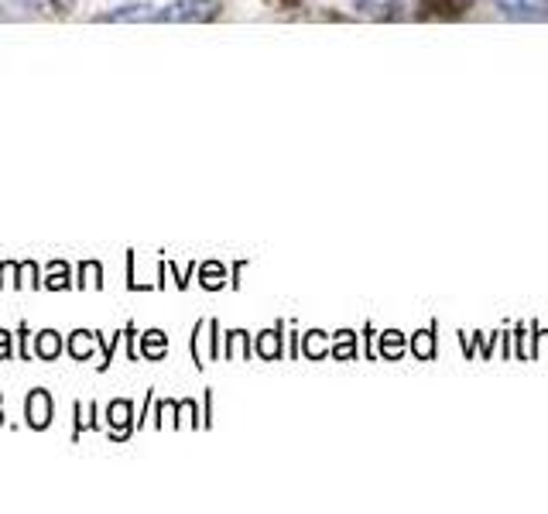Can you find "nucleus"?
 Listing matches in <instances>:
<instances>
[{"instance_id": "obj_1", "label": "nucleus", "mask_w": 548, "mask_h": 514, "mask_svg": "<svg viewBox=\"0 0 548 514\" xmlns=\"http://www.w3.org/2000/svg\"><path fill=\"white\" fill-rule=\"evenodd\" d=\"M220 0H175V4L155 11V21H175V24H203L220 18Z\"/></svg>"}, {"instance_id": "obj_2", "label": "nucleus", "mask_w": 548, "mask_h": 514, "mask_svg": "<svg viewBox=\"0 0 548 514\" xmlns=\"http://www.w3.org/2000/svg\"><path fill=\"white\" fill-rule=\"evenodd\" d=\"M494 7L511 21H545L548 0H494Z\"/></svg>"}, {"instance_id": "obj_3", "label": "nucleus", "mask_w": 548, "mask_h": 514, "mask_svg": "<svg viewBox=\"0 0 548 514\" xmlns=\"http://www.w3.org/2000/svg\"><path fill=\"white\" fill-rule=\"evenodd\" d=\"M24 419H28L31 429H45L48 422H52V398H48V391L35 388L24 401Z\"/></svg>"}, {"instance_id": "obj_4", "label": "nucleus", "mask_w": 548, "mask_h": 514, "mask_svg": "<svg viewBox=\"0 0 548 514\" xmlns=\"http://www.w3.org/2000/svg\"><path fill=\"white\" fill-rule=\"evenodd\" d=\"M477 0H422V14L429 18H456V14H466Z\"/></svg>"}, {"instance_id": "obj_5", "label": "nucleus", "mask_w": 548, "mask_h": 514, "mask_svg": "<svg viewBox=\"0 0 548 514\" xmlns=\"http://www.w3.org/2000/svg\"><path fill=\"white\" fill-rule=\"evenodd\" d=\"M110 415V429H114L117 439L127 436V425H131V401H114V405L107 408Z\"/></svg>"}, {"instance_id": "obj_6", "label": "nucleus", "mask_w": 548, "mask_h": 514, "mask_svg": "<svg viewBox=\"0 0 548 514\" xmlns=\"http://www.w3.org/2000/svg\"><path fill=\"white\" fill-rule=\"evenodd\" d=\"M35 353H38L42 360H55V357L62 353V336L55 333V329H45V333H38Z\"/></svg>"}, {"instance_id": "obj_7", "label": "nucleus", "mask_w": 548, "mask_h": 514, "mask_svg": "<svg viewBox=\"0 0 548 514\" xmlns=\"http://www.w3.org/2000/svg\"><path fill=\"white\" fill-rule=\"evenodd\" d=\"M96 333H86V329H76V333L69 336V353L76 360H86L93 353V347H96V340H93Z\"/></svg>"}, {"instance_id": "obj_8", "label": "nucleus", "mask_w": 548, "mask_h": 514, "mask_svg": "<svg viewBox=\"0 0 548 514\" xmlns=\"http://www.w3.org/2000/svg\"><path fill=\"white\" fill-rule=\"evenodd\" d=\"M103 21H155V11H148L144 4H134V7H120V11L103 14Z\"/></svg>"}, {"instance_id": "obj_9", "label": "nucleus", "mask_w": 548, "mask_h": 514, "mask_svg": "<svg viewBox=\"0 0 548 514\" xmlns=\"http://www.w3.org/2000/svg\"><path fill=\"white\" fill-rule=\"evenodd\" d=\"M165 333H158V329H148V333L141 336V350H144V357H151V360H158V357H165Z\"/></svg>"}, {"instance_id": "obj_10", "label": "nucleus", "mask_w": 548, "mask_h": 514, "mask_svg": "<svg viewBox=\"0 0 548 514\" xmlns=\"http://www.w3.org/2000/svg\"><path fill=\"white\" fill-rule=\"evenodd\" d=\"M79 285H83V288H100L103 285V281H100V264L86 261L83 268H79Z\"/></svg>"}, {"instance_id": "obj_11", "label": "nucleus", "mask_w": 548, "mask_h": 514, "mask_svg": "<svg viewBox=\"0 0 548 514\" xmlns=\"http://www.w3.org/2000/svg\"><path fill=\"white\" fill-rule=\"evenodd\" d=\"M45 288H69V268L59 261H52V271L45 278Z\"/></svg>"}, {"instance_id": "obj_12", "label": "nucleus", "mask_w": 548, "mask_h": 514, "mask_svg": "<svg viewBox=\"0 0 548 514\" xmlns=\"http://www.w3.org/2000/svg\"><path fill=\"white\" fill-rule=\"evenodd\" d=\"M353 7H360L364 14H381L384 18V7H398V0H353Z\"/></svg>"}, {"instance_id": "obj_13", "label": "nucleus", "mask_w": 548, "mask_h": 514, "mask_svg": "<svg viewBox=\"0 0 548 514\" xmlns=\"http://www.w3.org/2000/svg\"><path fill=\"white\" fill-rule=\"evenodd\" d=\"M261 353H268V357H274V353H278V340H274V333H264V340H261Z\"/></svg>"}, {"instance_id": "obj_14", "label": "nucleus", "mask_w": 548, "mask_h": 514, "mask_svg": "<svg viewBox=\"0 0 548 514\" xmlns=\"http://www.w3.org/2000/svg\"><path fill=\"white\" fill-rule=\"evenodd\" d=\"M0 360H11V333L0 329Z\"/></svg>"}, {"instance_id": "obj_15", "label": "nucleus", "mask_w": 548, "mask_h": 514, "mask_svg": "<svg viewBox=\"0 0 548 514\" xmlns=\"http://www.w3.org/2000/svg\"><path fill=\"white\" fill-rule=\"evenodd\" d=\"M206 278H209L206 285H209V288H216V285H220V281H216V278H220V268H216V264H209V268H206Z\"/></svg>"}]
</instances>
